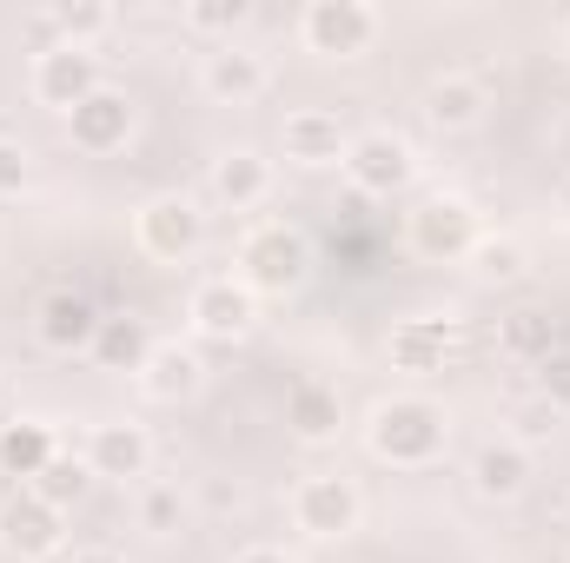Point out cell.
I'll use <instances>...</instances> for the list:
<instances>
[{
    "instance_id": "1",
    "label": "cell",
    "mask_w": 570,
    "mask_h": 563,
    "mask_svg": "<svg viewBox=\"0 0 570 563\" xmlns=\"http://www.w3.org/2000/svg\"><path fill=\"white\" fill-rule=\"evenodd\" d=\"M444 444H451V412L425 392L379 398L372 418H365V451L392 471H425V464L444 457Z\"/></svg>"
},
{
    "instance_id": "2",
    "label": "cell",
    "mask_w": 570,
    "mask_h": 563,
    "mask_svg": "<svg viewBox=\"0 0 570 563\" xmlns=\"http://www.w3.org/2000/svg\"><path fill=\"white\" fill-rule=\"evenodd\" d=\"M233 279L246 285L253 298H292L298 285L312 279V239L285 219H259L239 233L233 246Z\"/></svg>"
},
{
    "instance_id": "3",
    "label": "cell",
    "mask_w": 570,
    "mask_h": 563,
    "mask_svg": "<svg viewBox=\"0 0 570 563\" xmlns=\"http://www.w3.org/2000/svg\"><path fill=\"white\" fill-rule=\"evenodd\" d=\"M478 239H484V226H478L471 199H458V192H431L425 206H412V219H405V246L425 266H464L478 253Z\"/></svg>"
},
{
    "instance_id": "4",
    "label": "cell",
    "mask_w": 570,
    "mask_h": 563,
    "mask_svg": "<svg viewBox=\"0 0 570 563\" xmlns=\"http://www.w3.org/2000/svg\"><path fill=\"white\" fill-rule=\"evenodd\" d=\"M134 239H140L146 259L186 266L206 246V213H199L193 192H153V199H140V213H134Z\"/></svg>"
},
{
    "instance_id": "5",
    "label": "cell",
    "mask_w": 570,
    "mask_h": 563,
    "mask_svg": "<svg viewBox=\"0 0 570 563\" xmlns=\"http://www.w3.org/2000/svg\"><path fill=\"white\" fill-rule=\"evenodd\" d=\"M345 179L365 192V199H399V192H412V179H419V152L405 134H392V127H365V134H352L345 146Z\"/></svg>"
},
{
    "instance_id": "6",
    "label": "cell",
    "mask_w": 570,
    "mask_h": 563,
    "mask_svg": "<svg viewBox=\"0 0 570 563\" xmlns=\"http://www.w3.org/2000/svg\"><path fill=\"white\" fill-rule=\"evenodd\" d=\"M379 7H365V0H312L305 13H298V40H305V53H318V60H365L372 53V40H379Z\"/></svg>"
},
{
    "instance_id": "7",
    "label": "cell",
    "mask_w": 570,
    "mask_h": 563,
    "mask_svg": "<svg viewBox=\"0 0 570 563\" xmlns=\"http://www.w3.org/2000/svg\"><path fill=\"white\" fill-rule=\"evenodd\" d=\"M33 100L40 107H53L60 120L80 107V100H94L100 87H107V73H100V53L94 47H67V40H53V47H40L33 53Z\"/></svg>"
},
{
    "instance_id": "8",
    "label": "cell",
    "mask_w": 570,
    "mask_h": 563,
    "mask_svg": "<svg viewBox=\"0 0 570 563\" xmlns=\"http://www.w3.org/2000/svg\"><path fill=\"white\" fill-rule=\"evenodd\" d=\"M358 517H365V497H358V484L338 477V471H318V477H305V484L292 491V524H298L305 537H318V544L352 537Z\"/></svg>"
},
{
    "instance_id": "9",
    "label": "cell",
    "mask_w": 570,
    "mask_h": 563,
    "mask_svg": "<svg viewBox=\"0 0 570 563\" xmlns=\"http://www.w3.org/2000/svg\"><path fill=\"white\" fill-rule=\"evenodd\" d=\"M0 551L20 563H47L67 551V511H53L33 491H7L0 504Z\"/></svg>"
},
{
    "instance_id": "10",
    "label": "cell",
    "mask_w": 570,
    "mask_h": 563,
    "mask_svg": "<svg viewBox=\"0 0 570 563\" xmlns=\"http://www.w3.org/2000/svg\"><path fill=\"white\" fill-rule=\"evenodd\" d=\"M186 318H193V332H199V338H213V345H239V338L259 325V298L233 279V273H219V279L193 285Z\"/></svg>"
},
{
    "instance_id": "11",
    "label": "cell",
    "mask_w": 570,
    "mask_h": 563,
    "mask_svg": "<svg viewBox=\"0 0 570 563\" xmlns=\"http://www.w3.org/2000/svg\"><path fill=\"white\" fill-rule=\"evenodd\" d=\"M100 305L87 298V292H73V285H53L40 305H33V338L47 345V352H60V358H73V352H94V332H100Z\"/></svg>"
},
{
    "instance_id": "12",
    "label": "cell",
    "mask_w": 570,
    "mask_h": 563,
    "mask_svg": "<svg viewBox=\"0 0 570 563\" xmlns=\"http://www.w3.org/2000/svg\"><path fill=\"white\" fill-rule=\"evenodd\" d=\"M199 87H206V100H219V107H253V100L273 87V73H266V60H259L253 47L226 40V47H213V53L199 60Z\"/></svg>"
},
{
    "instance_id": "13",
    "label": "cell",
    "mask_w": 570,
    "mask_h": 563,
    "mask_svg": "<svg viewBox=\"0 0 570 563\" xmlns=\"http://www.w3.org/2000/svg\"><path fill=\"white\" fill-rule=\"evenodd\" d=\"M538 477V457H531V444H518L511 431L504 437H484L478 444V457H471V491L478 497H491V504H511V497H524V484Z\"/></svg>"
},
{
    "instance_id": "14",
    "label": "cell",
    "mask_w": 570,
    "mask_h": 563,
    "mask_svg": "<svg viewBox=\"0 0 570 563\" xmlns=\"http://www.w3.org/2000/svg\"><path fill=\"white\" fill-rule=\"evenodd\" d=\"M67 140L80 146V152H120V146L134 140V100L120 87H100L94 100H80L67 113Z\"/></svg>"
},
{
    "instance_id": "15",
    "label": "cell",
    "mask_w": 570,
    "mask_h": 563,
    "mask_svg": "<svg viewBox=\"0 0 570 563\" xmlns=\"http://www.w3.org/2000/svg\"><path fill=\"white\" fill-rule=\"evenodd\" d=\"M451 345H458V325L451 318H399L392 338H385V358L405 378H431V372H444Z\"/></svg>"
},
{
    "instance_id": "16",
    "label": "cell",
    "mask_w": 570,
    "mask_h": 563,
    "mask_svg": "<svg viewBox=\"0 0 570 563\" xmlns=\"http://www.w3.org/2000/svg\"><path fill=\"white\" fill-rule=\"evenodd\" d=\"M87 471L94 477H114V484H127V477H146V464H153V437H146V424H94L87 431Z\"/></svg>"
},
{
    "instance_id": "17",
    "label": "cell",
    "mask_w": 570,
    "mask_h": 563,
    "mask_svg": "<svg viewBox=\"0 0 570 563\" xmlns=\"http://www.w3.org/2000/svg\"><path fill=\"white\" fill-rule=\"evenodd\" d=\"M60 457V431L47 418H13L0 424V477L13 484V491H27L47 464Z\"/></svg>"
},
{
    "instance_id": "18",
    "label": "cell",
    "mask_w": 570,
    "mask_h": 563,
    "mask_svg": "<svg viewBox=\"0 0 570 563\" xmlns=\"http://www.w3.org/2000/svg\"><path fill=\"white\" fill-rule=\"evenodd\" d=\"M213 199H219L226 213H253V206H266V199H273V159L253 152V146L219 152V159H213Z\"/></svg>"
},
{
    "instance_id": "19",
    "label": "cell",
    "mask_w": 570,
    "mask_h": 563,
    "mask_svg": "<svg viewBox=\"0 0 570 563\" xmlns=\"http://www.w3.org/2000/svg\"><path fill=\"white\" fill-rule=\"evenodd\" d=\"M279 146H285L292 166H338L345 146H352V134L338 127V113H325V107H298V113H285Z\"/></svg>"
},
{
    "instance_id": "20",
    "label": "cell",
    "mask_w": 570,
    "mask_h": 563,
    "mask_svg": "<svg viewBox=\"0 0 570 563\" xmlns=\"http://www.w3.org/2000/svg\"><path fill=\"white\" fill-rule=\"evenodd\" d=\"M153 345H159V338H153L146 318H134V312H107L100 332H94V352H87V358H94L100 372H134V378H140L146 358H153Z\"/></svg>"
},
{
    "instance_id": "21",
    "label": "cell",
    "mask_w": 570,
    "mask_h": 563,
    "mask_svg": "<svg viewBox=\"0 0 570 563\" xmlns=\"http://www.w3.org/2000/svg\"><path fill=\"white\" fill-rule=\"evenodd\" d=\"M285 431H292L298 444H332V437L345 431V398H338L332 385H318V378L292 385V392H285Z\"/></svg>"
},
{
    "instance_id": "22",
    "label": "cell",
    "mask_w": 570,
    "mask_h": 563,
    "mask_svg": "<svg viewBox=\"0 0 570 563\" xmlns=\"http://www.w3.org/2000/svg\"><path fill=\"white\" fill-rule=\"evenodd\" d=\"M199 385H206V365H199L193 345H153V358L140 372V392L153 405H186Z\"/></svg>"
},
{
    "instance_id": "23",
    "label": "cell",
    "mask_w": 570,
    "mask_h": 563,
    "mask_svg": "<svg viewBox=\"0 0 570 563\" xmlns=\"http://www.w3.org/2000/svg\"><path fill=\"white\" fill-rule=\"evenodd\" d=\"M419 113H425L438 134H471L484 120V87L464 80V73H438L425 87V100H419Z\"/></svg>"
},
{
    "instance_id": "24",
    "label": "cell",
    "mask_w": 570,
    "mask_h": 563,
    "mask_svg": "<svg viewBox=\"0 0 570 563\" xmlns=\"http://www.w3.org/2000/svg\"><path fill=\"white\" fill-rule=\"evenodd\" d=\"M498 352H504V358H518V365L551 358V352H558V318H551V312H538V305L504 312V318H498Z\"/></svg>"
},
{
    "instance_id": "25",
    "label": "cell",
    "mask_w": 570,
    "mask_h": 563,
    "mask_svg": "<svg viewBox=\"0 0 570 563\" xmlns=\"http://www.w3.org/2000/svg\"><path fill=\"white\" fill-rule=\"evenodd\" d=\"M47 27H53L67 47H94L100 33H114V27H120V13H114V7H100V0H67V7H53V13H47Z\"/></svg>"
},
{
    "instance_id": "26",
    "label": "cell",
    "mask_w": 570,
    "mask_h": 563,
    "mask_svg": "<svg viewBox=\"0 0 570 563\" xmlns=\"http://www.w3.org/2000/svg\"><path fill=\"white\" fill-rule=\"evenodd\" d=\"M87 484H94V471H87V457H73V451H60V457H53V464H47V471H40L33 484H27V491H33V497H47L53 511H67V504H80V497H87Z\"/></svg>"
},
{
    "instance_id": "27",
    "label": "cell",
    "mask_w": 570,
    "mask_h": 563,
    "mask_svg": "<svg viewBox=\"0 0 570 563\" xmlns=\"http://www.w3.org/2000/svg\"><path fill=\"white\" fill-rule=\"evenodd\" d=\"M471 273H478L484 285H518L524 273H531V253H524V239H478Z\"/></svg>"
},
{
    "instance_id": "28",
    "label": "cell",
    "mask_w": 570,
    "mask_h": 563,
    "mask_svg": "<svg viewBox=\"0 0 570 563\" xmlns=\"http://www.w3.org/2000/svg\"><path fill=\"white\" fill-rule=\"evenodd\" d=\"M179 20H186L193 33H213V40L226 47V40H233V33H239V27L253 20V7H246V0H193V7L179 13Z\"/></svg>"
},
{
    "instance_id": "29",
    "label": "cell",
    "mask_w": 570,
    "mask_h": 563,
    "mask_svg": "<svg viewBox=\"0 0 570 563\" xmlns=\"http://www.w3.org/2000/svg\"><path fill=\"white\" fill-rule=\"evenodd\" d=\"M531 398H538V405H551L558 418L570 412V345H558L551 358H538V365H531Z\"/></svg>"
},
{
    "instance_id": "30",
    "label": "cell",
    "mask_w": 570,
    "mask_h": 563,
    "mask_svg": "<svg viewBox=\"0 0 570 563\" xmlns=\"http://www.w3.org/2000/svg\"><path fill=\"white\" fill-rule=\"evenodd\" d=\"M179 524H186V497H179V484H146L140 491V531L173 537Z\"/></svg>"
},
{
    "instance_id": "31",
    "label": "cell",
    "mask_w": 570,
    "mask_h": 563,
    "mask_svg": "<svg viewBox=\"0 0 570 563\" xmlns=\"http://www.w3.org/2000/svg\"><path fill=\"white\" fill-rule=\"evenodd\" d=\"M33 186V152L20 140H0V199H20Z\"/></svg>"
},
{
    "instance_id": "32",
    "label": "cell",
    "mask_w": 570,
    "mask_h": 563,
    "mask_svg": "<svg viewBox=\"0 0 570 563\" xmlns=\"http://www.w3.org/2000/svg\"><path fill=\"white\" fill-rule=\"evenodd\" d=\"M544 431H558V412H551V405H538V398H531V412H524V418H518V431H511V437H518V444H531V437H544Z\"/></svg>"
},
{
    "instance_id": "33",
    "label": "cell",
    "mask_w": 570,
    "mask_h": 563,
    "mask_svg": "<svg viewBox=\"0 0 570 563\" xmlns=\"http://www.w3.org/2000/svg\"><path fill=\"white\" fill-rule=\"evenodd\" d=\"M233 563H298V557H285V551H266V544H259V551H239Z\"/></svg>"
},
{
    "instance_id": "34",
    "label": "cell",
    "mask_w": 570,
    "mask_h": 563,
    "mask_svg": "<svg viewBox=\"0 0 570 563\" xmlns=\"http://www.w3.org/2000/svg\"><path fill=\"white\" fill-rule=\"evenodd\" d=\"M67 563H127V557H120V551H73Z\"/></svg>"
},
{
    "instance_id": "35",
    "label": "cell",
    "mask_w": 570,
    "mask_h": 563,
    "mask_svg": "<svg viewBox=\"0 0 570 563\" xmlns=\"http://www.w3.org/2000/svg\"><path fill=\"white\" fill-rule=\"evenodd\" d=\"M558 213H564V226H570V172L558 179Z\"/></svg>"
},
{
    "instance_id": "36",
    "label": "cell",
    "mask_w": 570,
    "mask_h": 563,
    "mask_svg": "<svg viewBox=\"0 0 570 563\" xmlns=\"http://www.w3.org/2000/svg\"><path fill=\"white\" fill-rule=\"evenodd\" d=\"M564 53H570V13H564Z\"/></svg>"
}]
</instances>
